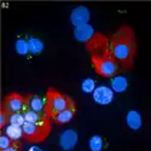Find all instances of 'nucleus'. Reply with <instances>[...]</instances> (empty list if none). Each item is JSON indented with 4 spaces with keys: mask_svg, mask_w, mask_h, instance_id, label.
Segmentation results:
<instances>
[{
    "mask_svg": "<svg viewBox=\"0 0 151 151\" xmlns=\"http://www.w3.org/2000/svg\"><path fill=\"white\" fill-rule=\"evenodd\" d=\"M1 108H4L10 114H16V112H24L28 110L27 106V96H22L19 93L12 92L7 94L1 103Z\"/></svg>",
    "mask_w": 151,
    "mask_h": 151,
    "instance_id": "423d86ee",
    "label": "nucleus"
},
{
    "mask_svg": "<svg viewBox=\"0 0 151 151\" xmlns=\"http://www.w3.org/2000/svg\"><path fill=\"white\" fill-rule=\"evenodd\" d=\"M12 142H14V140H11L6 134L5 135H1V137H0V150H5L9 146H11Z\"/></svg>",
    "mask_w": 151,
    "mask_h": 151,
    "instance_id": "5701e85b",
    "label": "nucleus"
},
{
    "mask_svg": "<svg viewBox=\"0 0 151 151\" xmlns=\"http://www.w3.org/2000/svg\"><path fill=\"white\" fill-rule=\"evenodd\" d=\"M128 86V82L123 76H114V79L111 80V87L115 92H123L126 91Z\"/></svg>",
    "mask_w": 151,
    "mask_h": 151,
    "instance_id": "2eb2a0df",
    "label": "nucleus"
},
{
    "mask_svg": "<svg viewBox=\"0 0 151 151\" xmlns=\"http://www.w3.org/2000/svg\"><path fill=\"white\" fill-rule=\"evenodd\" d=\"M10 117H11V114L9 111H6L4 108L0 109V127L4 128L7 123H10Z\"/></svg>",
    "mask_w": 151,
    "mask_h": 151,
    "instance_id": "4be33fe9",
    "label": "nucleus"
},
{
    "mask_svg": "<svg viewBox=\"0 0 151 151\" xmlns=\"http://www.w3.org/2000/svg\"><path fill=\"white\" fill-rule=\"evenodd\" d=\"M23 138L29 143H41L51 133V121L45 116L36 123L26 122L23 126Z\"/></svg>",
    "mask_w": 151,
    "mask_h": 151,
    "instance_id": "7ed1b4c3",
    "label": "nucleus"
},
{
    "mask_svg": "<svg viewBox=\"0 0 151 151\" xmlns=\"http://www.w3.org/2000/svg\"><path fill=\"white\" fill-rule=\"evenodd\" d=\"M90 149L92 151H100L103 147V139H102V137H99V135H93L91 139H90Z\"/></svg>",
    "mask_w": 151,
    "mask_h": 151,
    "instance_id": "6ab92c4d",
    "label": "nucleus"
},
{
    "mask_svg": "<svg viewBox=\"0 0 151 151\" xmlns=\"http://www.w3.org/2000/svg\"><path fill=\"white\" fill-rule=\"evenodd\" d=\"M15 47H16V51H17L18 55L24 56V55H27L29 52V42L23 40V39H18L16 41Z\"/></svg>",
    "mask_w": 151,
    "mask_h": 151,
    "instance_id": "a211bd4d",
    "label": "nucleus"
},
{
    "mask_svg": "<svg viewBox=\"0 0 151 151\" xmlns=\"http://www.w3.org/2000/svg\"><path fill=\"white\" fill-rule=\"evenodd\" d=\"M1 151H22V144L21 142H12L11 146H9L7 149L5 150H1Z\"/></svg>",
    "mask_w": 151,
    "mask_h": 151,
    "instance_id": "b1692460",
    "label": "nucleus"
},
{
    "mask_svg": "<svg viewBox=\"0 0 151 151\" xmlns=\"http://www.w3.org/2000/svg\"><path fill=\"white\" fill-rule=\"evenodd\" d=\"M126 121H127V124L131 129H139L142 127V117H140V114L135 110H131L128 114H127V117H126Z\"/></svg>",
    "mask_w": 151,
    "mask_h": 151,
    "instance_id": "ddd939ff",
    "label": "nucleus"
},
{
    "mask_svg": "<svg viewBox=\"0 0 151 151\" xmlns=\"http://www.w3.org/2000/svg\"><path fill=\"white\" fill-rule=\"evenodd\" d=\"M109 47L112 55L121 69L129 70L134 65V60L137 57V39L132 27L127 24L122 26L109 35Z\"/></svg>",
    "mask_w": 151,
    "mask_h": 151,
    "instance_id": "f257e3e1",
    "label": "nucleus"
},
{
    "mask_svg": "<svg viewBox=\"0 0 151 151\" xmlns=\"http://www.w3.org/2000/svg\"><path fill=\"white\" fill-rule=\"evenodd\" d=\"M81 87H82V91L85 93H93L96 90V83L92 79H86L82 81Z\"/></svg>",
    "mask_w": 151,
    "mask_h": 151,
    "instance_id": "412c9836",
    "label": "nucleus"
},
{
    "mask_svg": "<svg viewBox=\"0 0 151 151\" xmlns=\"http://www.w3.org/2000/svg\"><path fill=\"white\" fill-rule=\"evenodd\" d=\"M78 143V133L73 129L64 131L59 137V145L63 150H73Z\"/></svg>",
    "mask_w": 151,
    "mask_h": 151,
    "instance_id": "1a4fd4ad",
    "label": "nucleus"
},
{
    "mask_svg": "<svg viewBox=\"0 0 151 151\" xmlns=\"http://www.w3.org/2000/svg\"><path fill=\"white\" fill-rule=\"evenodd\" d=\"M93 99L100 105H108L114 99V92L106 86H99L93 92Z\"/></svg>",
    "mask_w": 151,
    "mask_h": 151,
    "instance_id": "6e6552de",
    "label": "nucleus"
},
{
    "mask_svg": "<svg viewBox=\"0 0 151 151\" xmlns=\"http://www.w3.org/2000/svg\"><path fill=\"white\" fill-rule=\"evenodd\" d=\"M96 34V32L93 30L92 26L90 24H83V26H80V27H76L74 30V36L75 39L78 41H81V42H87L92 39V36Z\"/></svg>",
    "mask_w": 151,
    "mask_h": 151,
    "instance_id": "9d476101",
    "label": "nucleus"
},
{
    "mask_svg": "<svg viewBox=\"0 0 151 151\" xmlns=\"http://www.w3.org/2000/svg\"><path fill=\"white\" fill-rule=\"evenodd\" d=\"M73 104H75V102L71 97L58 92L53 87H50L45 97V115L52 119L60 111L71 106Z\"/></svg>",
    "mask_w": 151,
    "mask_h": 151,
    "instance_id": "f03ea898",
    "label": "nucleus"
},
{
    "mask_svg": "<svg viewBox=\"0 0 151 151\" xmlns=\"http://www.w3.org/2000/svg\"><path fill=\"white\" fill-rule=\"evenodd\" d=\"M29 151H42L40 147H37V146H32L30 149H29Z\"/></svg>",
    "mask_w": 151,
    "mask_h": 151,
    "instance_id": "393cba45",
    "label": "nucleus"
},
{
    "mask_svg": "<svg viewBox=\"0 0 151 151\" xmlns=\"http://www.w3.org/2000/svg\"><path fill=\"white\" fill-rule=\"evenodd\" d=\"M86 48L91 55V59H98L111 55L109 39L102 33H96L92 39L86 42Z\"/></svg>",
    "mask_w": 151,
    "mask_h": 151,
    "instance_id": "20e7f679",
    "label": "nucleus"
},
{
    "mask_svg": "<svg viewBox=\"0 0 151 151\" xmlns=\"http://www.w3.org/2000/svg\"><path fill=\"white\" fill-rule=\"evenodd\" d=\"M75 114H76V104H73L68 109L60 111L59 114H57L55 117H52V120L57 124H65L74 119Z\"/></svg>",
    "mask_w": 151,
    "mask_h": 151,
    "instance_id": "9b49d317",
    "label": "nucleus"
},
{
    "mask_svg": "<svg viewBox=\"0 0 151 151\" xmlns=\"http://www.w3.org/2000/svg\"><path fill=\"white\" fill-rule=\"evenodd\" d=\"M27 106L28 110H33L36 112H45V100H42L39 96L29 94L27 96Z\"/></svg>",
    "mask_w": 151,
    "mask_h": 151,
    "instance_id": "f8f14e48",
    "label": "nucleus"
},
{
    "mask_svg": "<svg viewBox=\"0 0 151 151\" xmlns=\"http://www.w3.org/2000/svg\"><path fill=\"white\" fill-rule=\"evenodd\" d=\"M91 60L96 73L103 78H114L120 70L119 63L112 57V55L105 56L103 58H98V59H91Z\"/></svg>",
    "mask_w": 151,
    "mask_h": 151,
    "instance_id": "39448f33",
    "label": "nucleus"
},
{
    "mask_svg": "<svg viewBox=\"0 0 151 151\" xmlns=\"http://www.w3.org/2000/svg\"><path fill=\"white\" fill-rule=\"evenodd\" d=\"M26 123V119H24L23 112H16V114H11L10 117V124H14V126H22Z\"/></svg>",
    "mask_w": 151,
    "mask_h": 151,
    "instance_id": "aec40b11",
    "label": "nucleus"
},
{
    "mask_svg": "<svg viewBox=\"0 0 151 151\" xmlns=\"http://www.w3.org/2000/svg\"><path fill=\"white\" fill-rule=\"evenodd\" d=\"M23 115H24V119H26V122H30V123L39 122L40 120H42L46 116L45 112H36V111H33V110L24 111Z\"/></svg>",
    "mask_w": 151,
    "mask_h": 151,
    "instance_id": "dca6fc26",
    "label": "nucleus"
},
{
    "mask_svg": "<svg viewBox=\"0 0 151 151\" xmlns=\"http://www.w3.org/2000/svg\"><path fill=\"white\" fill-rule=\"evenodd\" d=\"M6 135L10 138L11 140L18 142L21 138H23V128L21 126H14V124H9L6 129H5Z\"/></svg>",
    "mask_w": 151,
    "mask_h": 151,
    "instance_id": "4468645a",
    "label": "nucleus"
},
{
    "mask_svg": "<svg viewBox=\"0 0 151 151\" xmlns=\"http://www.w3.org/2000/svg\"><path fill=\"white\" fill-rule=\"evenodd\" d=\"M90 10L85 7V6H79L76 9H74L71 12V16H70V21L71 23L76 27L83 26V24H88L90 21Z\"/></svg>",
    "mask_w": 151,
    "mask_h": 151,
    "instance_id": "0eeeda50",
    "label": "nucleus"
},
{
    "mask_svg": "<svg viewBox=\"0 0 151 151\" xmlns=\"http://www.w3.org/2000/svg\"><path fill=\"white\" fill-rule=\"evenodd\" d=\"M28 42H29V52H32L33 55H39L40 52H42L44 44L41 40L36 39V37H30Z\"/></svg>",
    "mask_w": 151,
    "mask_h": 151,
    "instance_id": "f3484780",
    "label": "nucleus"
}]
</instances>
